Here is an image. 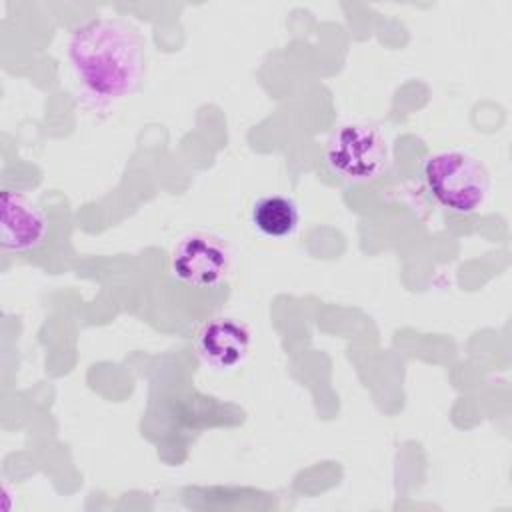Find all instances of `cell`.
<instances>
[{"label": "cell", "instance_id": "obj_1", "mask_svg": "<svg viewBox=\"0 0 512 512\" xmlns=\"http://www.w3.org/2000/svg\"><path fill=\"white\" fill-rule=\"evenodd\" d=\"M68 58L84 88L102 100L132 94L144 70L140 36L128 24L110 18L78 26L68 40Z\"/></svg>", "mask_w": 512, "mask_h": 512}, {"label": "cell", "instance_id": "obj_2", "mask_svg": "<svg viewBox=\"0 0 512 512\" xmlns=\"http://www.w3.org/2000/svg\"><path fill=\"white\" fill-rule=\"evenodd\" d=\"M422 178L436 202L456 214L478 210L490 190L486 166L458 150H442L430 154L422 164Z\"/></svg>", "mask_w": 512, "mask_h": 512}, {"label": "cell", "instance_id": "obj_3", "mask_svg": "<svg viewBox=\"0 0 512 512\" xmlns=\"http://www.w3.org/2000/svg\"><path fill=\"white\" fill-rule=\"evenodd\" d=\"M324 162L342 180L370 182L386 168L388 146L376 128L364 122H350L328 138Z\"/></svg>", "mask_w": 512, "mask_h": 512}, {"label": "cell", "instance_id": "obj_4", "mask_svg": "<svg viewBox=\"0 0 512 512\" xmlns=\"http://www.w3.org/2000/svg\"><path fill=\"white\" fill-rule=\"evenodd\" d=\"M230 270V250L218 236L192 232L178 240L170 256V272L192 288L220 284Z\"/></svg>", "mask_w": 512, "mask_h": 512}, {"label": "cell", "instance_id": "obj_5", "mask_svg": "<svg viewBox=\"0 0 512 512\" xmlns=\"http://www.w3.org/2000/svg\"><path fill=\"white\" fill-rule=\"evenodd\" d=\"M48 232L44 210L28 196L4 190L0 200V244L10 252H28L42 244Z\"/></svg>", "mask_w": 512, "mask_h": 512}, {"label": "cell", "instance_id": "obj_6", "mask_svg": "<svg viewBox=\"0 0 512 512\" xmlns=\"http://www.w3.org/2000/svg\"><path fill=\"white\" fill-rule=\"evenodd\" d=\"M250 348V330L244 322L218 316L206 322L196 338L200 358L214 368H232L244 360Z\"/></svg>", "mask_w": 512, "mask_h": 512}, {"label": "cell", "instance_id": "obj_7", "mask_svg": "<svg viewBox=\"0 0 512 512\" xmlns=\"http://www.w3.org/2000/svg\"><path fill=\"white\" fill-rule=\"evenodd\" d=\"M254 228L268 238L290 236L300 220L298 206L284 194H266L258 198L250 212Z\"/></svg>", "mask_w": 512, "mask_h": 512}]
</instances>
